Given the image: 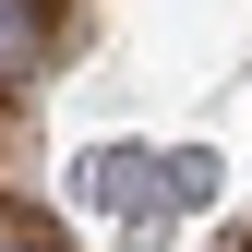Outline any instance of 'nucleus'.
<instances>
[]
</instances>
